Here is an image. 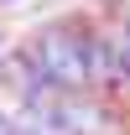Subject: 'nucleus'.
<instances>
[{
    "instance_id": "1",
    "label": "nucleus",
    "mask_w": 130,
    "mask_h": 135,
    "mask_svg": "<svg viewBox=\"0 0 130 135\" xmlns=\"http://www.w3.org/2000/svg\"><path fill=\"white\" fill-rule=\"evenodd\" d=\"M36 62L47 73V83L57 94H83L89 88V73H83V31L78 26H47V31L31 42Z\"/></svg>"
},
{
    "instance_id": "2",
    "label": "nucleus",
    "mask_w": 130,
    "mask_h": 135,
    "mask_svg": "<svg viewBox=\"0 0 130 135\" xmlns=\"http://www.w3.org/2000/svg\"><path fill=\"white\" fill-rule=\"evenodd\" d=\"M83 73H89V88H99V94H114L120 88V57H114L109 36L83 31Z\"/></svg>"
},
{
    "instance_id": "4",
    "label": "nucleus",
    "mask_w": 130,
    "mask_h": 135,
    "mask_svg": "<svg viewBox=\"0 0 130 135\" xmlns=\"http://www.w3.org/2000/svg\"><path fill=\"white\" fill-rule=\"evenodd\" d=\"M120 36H125V47H130V16H125V31H120Z\"/></svg>"
},
{
    "instance_id": "3",
    "label": "nucleus",
    "mask_w": 130,
    "mask_h": 135,
    "mask_svg": "<svg viewBox=\"0 0 130 135\" xmlns=\"http://www.w3.org/2000/svg\"><path fill=\"white\" fill-rule=\"evenodd\" d=\"M0 135H16V125H11V119H5V114H0Z\"/></svg>"
}]
</instances>
